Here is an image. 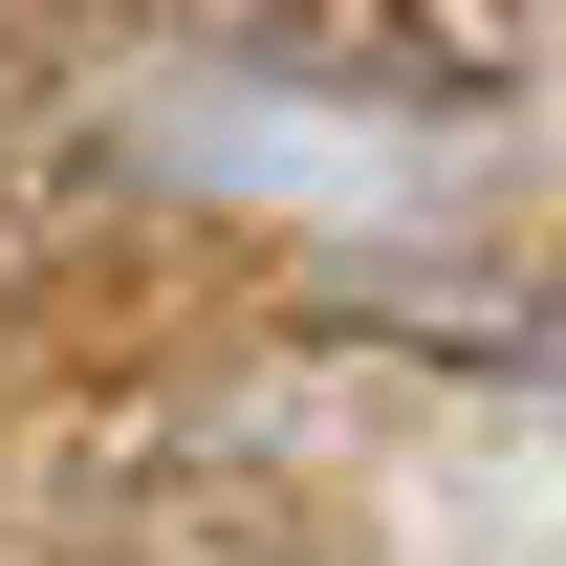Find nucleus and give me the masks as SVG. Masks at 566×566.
<instances>
[{
    "mask_svg": "<svg viewBox=\"0 0 566 566\" xmlns=\"http://www.w3.org/2000/svg\"><path fill=\"white\" fill-rule=\"evenodd\" d=\"M153 22H197L218 66H262V87H392V109H458V22L436 0H153Z\"/></svg>",
    "mask_w": 566,
    "mask_h": 566,
    "instance_id": "nucleus-1",
    "label": "nucleus"
}]
</instances>
